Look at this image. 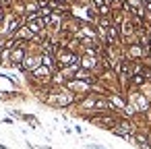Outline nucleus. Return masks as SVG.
I'll return each mask as SVG.
<instances>
[{"label": "nucleus", "instance_id": "17", "mask_svg": "<svg viewBox=\"0 0 151 149\" xmlns=\"http://www.w3.org/2000/svg\"><path fill=\"white\" fill-rule=\"evenodd\" d=\"M104 2H106V4H110V2H112V0H104Z\"/></svg>", "mask_w": 151, "mask_h": 149}, {"label": "nucleus", "instance_id": "8", "mask_svg": "<svg viewBox=\"0 0 151 149\" xmlns=\"http://www.w3.org/2000/svg\"><path fill=\"white\" fill-rule=\"evenodd\" d=\"M147 81H149V79H147L145 75H132V77H130V89H141Z\"/></svg>", "mask_w": 151, "mask_h": 149}, {"label": "nucleus", "instance_id": "9", "mask_svg": "<svg viewBox=\"0 0 151 149\" xmlns=\"http://www.w3.org/2000/svg\"><path fill=\"white\" fill-rule=\"evenodd\" d=\"M25 2V15H31V13H40V2L37 0H23Z\"/></svg>", "mask_w": 151, "mask_h": 149}, {"label": "nucleus", "instance_id": "14", "mask_svg": "<svg viewBox=\"0 0 151 149\" xmlns=\"http://www.w3.org/2000/svg\"><path fill=\"white\" fill-rule=\"evenodd\" d=\"M2 122H4V124H13V122H15V118H2Z\"/></svg>", "mask_w": 151, "mask_h": 149}, {"label": "nucleus", "instance_id": "1", "mask_svg": "<svg viewBox=\"0 0 151 149\" xmlns=\"http://www.w3.org/2000/svg\"><path fill=\"white\" fill-rule=\"evenodd\" d=\"M79 60H81V54H75V52H70V50H66V48H60V50L56 52V62H58L60 68L79 64Z\"/></svg>", "mask_w": 151, "mask_h": 149}, {"label": "nucleus", "instance_id": "2", "mask_svg": "<svg viewBox=\"0 0 151 149\" xmlns=\"http://www.w3.org/2000/svg\"><path fill=\"white\" fill-rule=\"evenodd\" d=\"M91 85L93 83H89V81H83V79H70V81H66V89L68 91H73L77 97H83V95H87V93H91Z\"/></svg>", "mask_w": 151, "mask_h": 149}, {"label": "nucleus", "instance_id": "16", "mask_svg": "<svg viewBox=\"0 0 151 149\" xmlns=\"http://www.w3.org/2000/svg\"><path fill=\"white\" fill-rule=\"evenodd\" d=\"M0 149H11V147H6V145H2V143H0Z\"/></svg>", "mask_w": 151, "mask_h": 149}, {"label": "nucleus", "instance_id": "11", "mask_svg": "<svg viewBox=\"0 0 151 149\" xmlns=\"http://www.w3.org/2000/svg\"><path fill=\"white\" fill-rule=\"evenodd\" d=\"M112 13H114V9H112L110 4H101V6H97V15H99V17H112Z\"/></svg>", "mask_w": 151, "mask_h": 149}, {"label": "nucleus", "instance_id": "10", "mask_svg": "<svg viewBox=\"0 0 151 149\" xmlns=\"http://www.w3.org/2000/svg\"><path fill=\"white\" fill-rule=\"evenodd\" d=\"M0 66H11L13 68V64H11V50L9 48L0 50Z\"/></svg>", "mask_w": 151, "mask_h": 149}, {"label": "nucleus", "instance_id": "12", "mask_svg": "<svg viewBox=\"0 0 151 149\" xmlns=\"http://www.w3.org/2000/svg\"><path fill=\"white\" fill-rule=\"evenodd\" d=\"M126 4H128L130 9H141V6H143V0H126Z\"/></svg>", "mask_w": 151, "mask_h": 149}, {"label": "nucleus", "instance_id": "7", "mask_svg": "<svg viewBox=\"0 0 151 149\" xmlns=\"http://www.w3.org/2000/svg\"><path fill=\"white\" fill-rule=\"evenodd\" d=\"M13 37H15V40H19V42H33V37H35V35H33V31H31L27 25H23L21 29H17V33H15Z\"/></svg>", "mask_w": 151, "mask_h": 149}, {"label": "nucleus", "instance_id": "15", "mask_svg": "<svg viewBox=\"0 0 151 149\" xmlns=\"http://www.w3.org/2000/svg\"><path fill=\"white\" fill-rule=\"evenodd\" d=\"M37 149H50V145H40Z\"/></svg>", "mask_w": 151, "mask_h": 149}, {"label": "nucleus", "instance_id": "13", "mask_svg": "<svg viewBox=\"0 0 151 149\" xmlns=\"http://www.w3.org/2000/svg\"><path fill=\"white\" fill-rule=\"evenodd\" d=\"M87 149H106V147H104L101 143H89V145H87Z\"/></svg>", "mask_w": 151, "mask_h": 149}, {"label": "nucleus", "instance_id": "5", "mask_svg": "<svg viewBox=\"0 0 151 149\" xmlns=\"http://www.w3.org/2000/svg\"><path fill=\"white\" fill-rule=\"evenodd\" d=\"M37 66H42V54H40V52H27V56H25L23 66H21L19 73L27 75V73H33Z\"/></svg>", "mask_w": 151, "mask_h": 149}, {"label": "nucleus", "instance_id": "6", "mask_svg": "<svg viewBox=\"0 0 151 149\" xmlns=\"http://www.w3.org/2000/svg\"><path fill=\"white\" fill-rule=\"evenodd\" d=\"M0 91H4V93H11V91H19V85L17 81L6 75V73H0Z\"/></svg>", "mask_w": 151, "mask_h": 149}, {"label": "nucleus", "instance_id": "3", "mask_svg": "<svg viewBox=\"0 0 151 149\" xmlns=\"http://www.w3.org/2000/svg\"><path fill=\"white\" fill-rule=\"evenodd\" d=\"M108 101H110V110L112 112H120V114H124V110L128 106L126 93H122V91H112L108 95Z\"/></svg>", "mask_w": 151, "mask_h": 149}, {"label": "nucleus", "instance_id": "4", "mask_svg": "<svg viewBox=\"0 0 151 149\" xmlns=\"http://www.w3.org/2000/svg\"><path fill=\"white\" fill-rule=\"evenodd\" d=\"M147 56H149V48H143L137 42L124 48V58L126 60H145Z\"/></svg>", "mask_w": 151, "mask_h": 149}]
</instances>
